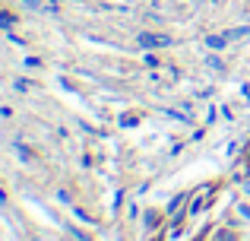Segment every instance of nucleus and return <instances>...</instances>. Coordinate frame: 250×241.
I'll use <instances>...</instances> for the list:
<instances>
[{"mask_svg": "<svg viewBox=\"0 0 250 241\" xmlns=\"http://www.w3.org/2000/svg\"><path fill=\"white\" fill-rule=\"evenodd\" d=\"M13 86H16V89H19V92H29V89H32V86H35V83H32V80H22V76H19V80H16V83H13Z\"/></svg>", "mask_w": 250, "mask_h": 241, "instance_id": "7", "label": "nucleus"}, {"mask_svg": "<svg viewBox=\"0 0 250 241\" xmlns=\"http://www.w3.org/2000/svg\"><path fill=\"white\" fill-rule=\"evenodd\" d=\"M146 225H149V229H155V225H159V216H155V210H149V216H146Z\"/></svg>", "mask_w": 250, "mask_h": 241, "instance_id": "10", "label": "nucleus"}, {"mask_svg": "<svg viewBox=\"0 0 250 241\" xmlns=\"http://www.w3.org/2000/svg\"><path fill=\"white\" fill-rule=\"evenodd\" d=\"M244 191H247V194H250V181H247V184H244Z\"/></svg>", "mask_w": 250, "mask_h": 241, "instance_id": "12", "label": "nucleus"}, {"mask_svg": "<svg viewBox=\"0 0 250 241\" xmlns=\"http://www.w3.org/2000/svg\"><path fill=\"white\" fill-rule=\"evenodd\" d=\"M140 44L143 48H168V44H174V38L155 35V32H140Z\"/></svg>", "mask_w": 250, "mask_h": 241, "instance_id": "1", "label": "nucleus"}, {"mask_svg": "<svg viewBox=\"0 0 250 241\" xmlns=\"http://www.w3.org/2000/svg\"><path fill=\"white\" fill-rule=\"evenodd\" d=\"M206 64L215 70V73H222V70H225V64H222V57H219V54H206Z\"/></svg>", "mask_w": 250, "mask_h": 241, "instance_id": "5", "label": "nucleus"}, {"mask_svg": "<svg viewBox=\"0 0 250 241\" xmlns=\"http://www.w3.org/2000/svg\"><path fill=\"white\" fill-rule=\"evenodd\" d=\"M203 206H206V197H196L193 203H190V210H187V213H190V216H196V213H200Z\"/></svg>", "mask_w": 250, "mask_h": 241, "instance_id": "6", "label": "nucleus"}, {"mask_svg": "<svg viewBox=\"0 0 250 241\" xmlns=\"http://www.w3.org/2000/svg\"><path fill=\"white\" fill-rule=\"evenodd\" d=\"M184 203H187V194H177V197L168 203V210H165V213H168V219H171V222H177V216H181L177 210H184Z\"/></svg>", "mask_w": 250, "mask_h": 241, "instance_id": "2", "label": "nucleus"}, {"mask_svg": "<svg viewBox=\"0 0 250 241\" xmlns=\"http://www.w3.org/2000/svg\"><path fill=\"white\" fill-rule=\"evenodd\" d=\"M0 118H13V108L10 105H0Z\"/></svg>", "mask_w": 250, "mask_h": 241, "instance_id": "11", "label": "nucleus"}, {"mask_svg": "<svg viewBox=\"0 0 250 241\" xmlns=\"http://www.w3.org/2000/svg\"><path fill=\"white\" fill-rule=\"evenodd\" d=\"M206 44H209V48H215V51H222L228 44V38L225 35H206Z\"/></svg>", "mask_w": 250, "mask_h": 241, "instance_id": "3", "label": "nucleus"}, {"mask_svg": "<svg viewBox=\"0 0 250 241\" xmlns=\"http://www.w3.org/2000/svg\"><path fill=\"white\" fill-rule=\"evenodd\" d=\"M13 25H16V16H13V13H6V10H0V29L10 32Z\"/></svg>", "mask_w": 250, "mask_h": 241, "instance_id": "4", "label": "nucleus"}, {"mask_svg": "<svg viewBox=\"0 0 250 241\" xmlns=\"http://www.w3.org/2000/svg\"><path fill=\"white\" fill-rule=\"evenodd\" d=\"M215 241H234V232H231V229H222V232H219V238H215Z\"/></svg>", "mask_w": 250, "mask_h": 241, "instance_id": "9", "label": "nucleus"}, {"mask_svg": "<svg viewBox=\"0 0 250 241\" xmlns=\"http://www.w3.org/2000/svg\"><path fill=\"white\" fill-rule=\"evenodd\" d=\"M143 64H146V67H162V57L159 54H146V57H143Z\"/></svg>", "mask_w": 250, "mask_h": 241, "instance_id": "8", "label": "nucleus"}]
</instances>
